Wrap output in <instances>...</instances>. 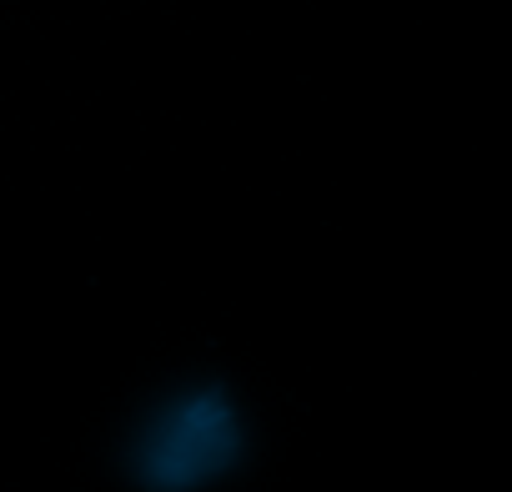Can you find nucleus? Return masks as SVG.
<instances>
[{
    "label": "nucleus",
    "mask_w": 512,
    "mask_h": 492,
    "mask_svg": "<svg viewBox=\"0 0 512 492\" xmlns=\"http://www.w3.org/2000/svg\"><path fill=\"white\" fill-rule=\"evenodd\" d=\"M231 457H236V422L221 392H206L156 427L146 447V477L156 487H191L221 472Z\"/></svg>",
    "instance_id": "f257e3e1"
}]
</instances>
